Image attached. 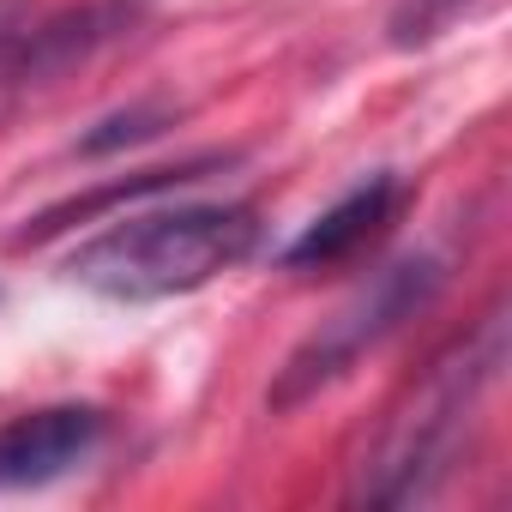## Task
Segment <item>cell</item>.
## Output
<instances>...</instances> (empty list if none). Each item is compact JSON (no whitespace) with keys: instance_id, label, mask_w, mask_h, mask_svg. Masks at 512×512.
<instances>
[{"instance_id":"cell-1","label":"cell","mask_w":512,"mask_h":512,"mask_svg":"<svg viewBox=\"0 0 512 512\" xmlns=\"http://www.w3.org/2000/svg\"><path fill=\"white\" fill-rule=\"evenodd\" d=\"M260 205L247 199H193V205H151L133 217H115L103 235L79 241L61 272L121 308L193 296L211 278L235 272L260 253Z\"/></svg>"},{"instance_id":"cell-2","label":"cell","mask_w":512,"mask_h":512,"mask_svg":"<svg viewBox=\"0 0 512 512\" xmlns=\"http://www.w3.org/2000/svg\"><path fill=\"white\" fill-rule=\"evenodd\" d=\"M500 368H506V314L494 302L482 314V326L464 332L452 350H440L404 386V398L386 410L374 446L362 452V464L350 476V500L356 506H410V500H428L452 476L464 428L476 422V404L488 398V386L500 380Z\"/></svg>"},{"instance_id":"cell-3","label":"cell","mask_w":512,"mask_h":512,"mask_svg":"<svg viewBox=\"0 0 512 512\" xmlns=\"http://www.w3.org/2000/svg\"><path fill=\"white\" fill-rule=\"evenodd\" d=\"M446 290V260L440 253H410V260H392L380 266L332 320H320L278 368L272 392H266V410H296L308 398H320L326 386H338L362 356H374L386 338H398L416 314L434 308V296Z\"/></svg>"},{"instance_id":"cell-4","label":"cell","mask_w":512,"mask_h":512,"mask_svg":"<svg viewBox=\"0 0 512 512\" xmlns=\"http://www.w3.org/2000/svg\"><path fill=\"white\" fill-rule=\"evenodd\" d=\"M109 410L97 404H43L13 422H0V494L49 488L73 470H85L109 446Z\"/></svg>"},{"instance_id":"cell-5","label":"cell","mask_w":512,"mask_h":512,"mask_svg":"<svg viewBox=\"0 0 512 512\" xmlns=\"http://www.w3.org/2000/svg\"><path fill=\"white\" fill-rule=\"evenodd\" d=\"M145 13V0H85V7H67L43 25H25L7 49H0V73L31 85V79H55L79 61H91L97 49H109L115 37H127Z\"/></svg>"},{"instance_id":"cell-6","label":"cell","mask_w":512,"mask_h":512,"mask_svg":"<svg viewBox=\"0 0 512 512\" xmlns=\"http://www.w3.org/2000/svg\"><path fill=\"white\" fill-rule=\"evenodd\" d=\"M404 199H410L404 175H398V169H374L368 181H356L338 205H326V211L284 247V272H332V266L356 260V253L398 217Z\"/></svg>"},{"instance_id":"cell-7","label":"cell","mask_w":512,"mask_h":512,"mask_svg":"<svg viewBox=\"0 0 512 512\" xmlns=\"http://www.w3.org/2000/svg\"><path fill=\"white\" fill-rule=\"evenodd\" d=\"M235 163V151H205V157H187V163H175V169H139V175H127V181H109V187H97V193H85V199H61V205H49L31 229H25V241H37V235H55V229H73L79 217H97V211H115V205H127V199H157V193H169V187H187V181H199L205 169H229Z\"/></svg>"},{"instance_id":"cell-8","label":"cell","mask_w":512,"mask_h":512,"mask_svg":"<svg viewBox=\"0 0 512 512\" xmlns=\"http://www.w3.org/2000/svg\"><path fill=\"white\" fill-rule=\"evenodd\" d=\"M175 121H181V103L175 97H139V103L91 121V133L73 139V157H115V151H133V145H151Z\"/></svg>"},{"instance_id":"cell-9","label":"cell","mask_w":512,"mask_h":512,"mask_svg":"<svg viewBox=\"0 0 512 512\" xmlns=\"http://www.w3.org/2000/svg\"><path fill=\"white\" fill-rule=\"evenodd\" d=\"M482 0H392L386 13V43L392 49H428L440 43L458 19H470Z\"/></svg>"},{"instance_id":"cell-10","label":"cell","mask_w":512,"mask_h":512,"mask_svg":"<svg viewBox=\"0 0 512 512\" xmlns=\"http://www.w3.org/2000/svg\"><path fill=\"white\" fill-rule=\"evenodd\" d=\"M31 25V0H0V49Z\"/></svg>"}]
</instances>
